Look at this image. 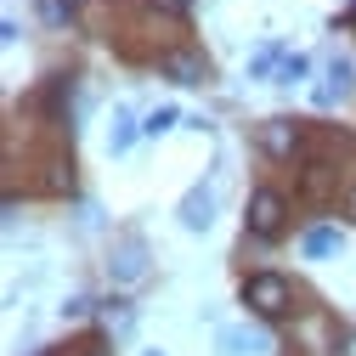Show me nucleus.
Here are the masks:
<instances>
[{
    "label": "nucleus",
    "instance_id": "obj_1",
    "mask_svg": "<svg viewBox=\"0 0 356 356\" xmlns=\"http://www.w3.org/2000/svg\"><path fill=\"white\" fill-rule=\"evenodd\" d=\"M243 305L254 311V317L277 323L283 311L294 305V289H289V277H277V272H260V277H249V283H243Z\"/></svg>",
    "mask_w": 356,
    "mask_h": 356
},
{
    "label": "nucleus",
    "instance_id": "obj_2",
    "mask_svg": "<svg viewBox=\"0 0 356 356\" xmlns=\"http://www.w3.org/2000/svg\"><path fill=\"white\" fill-rule=\"evenodd\" d=\"M283 193H272V187H260V193H249V232L254 238H277L283 232Z\"/></svg>",
    "mask_w": 356,
    "mask_h": 356
},
{
    "label": "nucleus",
    "instance_id": "obj_3",
    "mask_svg": "<svg viewBox=\"0 0 356 356\" xmlns=\"http://www.w3.org/2000/svg\"><path fill=\"white\" fill-rule=\"evenodd\" d=\"M142 277H147V243H142V238H124V243H113V283L136 289Z\"/></svg>",
    "mask_w": 356,
    "mask_h": 356
},
{
    "label": "nucleus",
    "instance_id": "obj_4",
    "mask_svg": "<svg viewBox=\"0 0 356 356\" xmlns=\"http://www.w3.org/2000/svg\"><path fill=\"white\" fill-rule=\"evenodd\" d=\"M254 136H260V147L272 153V159H294L300 153V124L294 119H266Z\"/></svg>",
    "mask_w": 356,
    "mask_h": 356
},
{
    "label": "nucleus",
    "instance_id": "obj_5",
    "mask_svg": "<svg viewBox=\"0 0 356 356\" xmlns=\"http://www.w3.org/2000/svg\"><path fill=\"white\" fill-rule=\"evenodd\" d=\"M159 68H164L175 85H204V79H209V63H204V57H193V51H164V57H159Z\"/></svg>",
    "mask_w": 356,
    "mask_h": 356
},
{
    "label": "nucleus",
    "instance_id": "obj_6",
    "mask_svg": "<svg viewBox=\"0 0 356 356\" xmlns=\"http://www.w3.org/2000/svg\"><path fill=\"white\" fill-rule=\"evenodd\" d=\"M209 220H215V193H209V187H193V193L181 198V227H187V232H204Z\"/></svg>",
    "mask_w": 356,
    "mask_h": 356
},
{
    "label": "nucleus",
    "instance_id": "obj_7",
    "mask_svg": "<svg viewBox=\"0 0 356 356\" xmlns=\"http://www.w3.org/2000/svg\"><path fill=\"white\" fill-rule=\"evenodd\" d=\"M350 74H356L350 63H334V68H328V79L317 85V108H334V102L350 91Z\"/></svg>",
    "mask_w": 356,
    "mask_h": 356
},
{
    "label": "nucleus",
    "instance_id": "obj_8",
    "mask_svg": "<svg viewBox=\"0 0 356 356\" xmlns=\"http://www.w3.org/2000/svg\"><path fill=\"white\" fill-rule=\"evenodd\" d=\"M220 350H227V356H254V350H266V334H254V328H227V334H220Z\"/></svg>",
    "mask_w": 356,
    "mask_h": 356
},
{
    "label": "nucleus",
    "instance_id": "obj_9",
    "mask_svg": "<svg viewBox=\"0 0 356 356\" xmlns=\"http://www.w3.org/2000/svg\"><path fill=\"white\" fill-rule=\"evenodd\" d=\"M339 243H345V238H339L334 227H311V232H305V254H311V260H323V254H334Z\"/></svg>",
    "mask_w": 356,
    "mask_h": 356
},
{
    "label": "nucleus",
    "instance_id": "obj_10",
    "mask_svg": "<svg viewBox=\"0 0 356 356\" xmlns=\"http://www.w3.org/2000/svg\"><path fill=\"white\" fill-rule=\"evenodd\" d=\"M130 142H136V124H130V113L119 108V113H113V124H108V153H124Z\"/></svg>",
    "mask_w": 356,
    "mask_h": 356
},
{
    "label": "nucleus",
    "instance_id": "obj_11",
    "mask_svg": "<svg viewBox=\"0 0 356 356\" xmlns=\"http://www.w3.org/2000/svg\"><path fill=\"white\" fill-rule=\"evenodd\" d=\"M74 12H79V0H40V17H46V23H57V29H63Z\"/></svg>",
    "mask_w": 356,
    "mask_h": 356
},
{
    "label": "nucleus",
    "instance_id": "obj_12",
    "mask_svg": "<svg viewBox=\"0 0 356 356\" xmlns=\"http://www.w3.org/2000/svg\"><path fill=\"white\" fill-rule=\"evenodd\" d=\"M305 68H311V63H305L300 51H294V57H283V63H277V85H294V79H305Z\"/></svg>",
    "mask_w": 356,
    "mask_h": 356
},
{
    "label": "nucleus",
    "instance_id": "obj_13",
    "mask_svg": "<svg viewBox=\"0 0 356 356\" xmlns=\"http://www.w3.org/2000/svg\"><path fill=\"white\" fill-rule=\"evenodd\" d=\"M175 119H181V113H175V108H153V113H147V124H142V130H147V136H164V130H170V124H175Z\"/></svg>",
    "mask_w": 356,
    "mask_h": 356
},
{
    "label": "nucleus",
    "instance_id": "obj_14",
    "mask_svg": "<svg viewBox=\"0 0 356 356\" xmlns=\"http://www.w3.org/2000/svg\"><path fill=\"white\" fill-rule=\"evenodd\" d=\"M277 63H283V57H277V46H260V51H254V63H249V74H272Z\"/></svg>",
    "mask_w": 356,
    "mask_h": 356
},
{
    "label": "nucleus",
    "instance_id": "obj_15",
    "mask_svg": "<svg viewBox=\"0 0 356 356\" xmlns=\"http://www.w3.org/2000/svg\"><path fill=\"white\" fill-rule=\"evenodd\" d=\"M345 215H350V220H356V187H350V193H345Z\"/></svg>",
    "mask_w": 356,
    "mask_h": 356
},
{
    "label": "nucleus",
    "instance_id": "obj_16",
    "mask_svg": "<svg viewBox=\"0 0 356 356\" xmlns=\"http://www.w3.org/2000/svg\"><path fill=\"white\" fill-rule=\"evenodd\" d=\"M339 356H356V339H345V350H339Z\"/></svg>",
    "mask_w": 356,
    "mask_h": 356
},
{
    "label": "nucleus",
    "instance_id": "obj_17",
    "mask_svg": "<svg viewBox=\"0 0 356 356\" xmlns=\"http://www.w3.org/2000/svg\"><path fill=\"white\" fill-rule=\"evenodd\" d=\"M97 356H113V350H97Z\"/></svg>",
    "mask_w": 356,
    "mask_h": 356
},
{
    "label": "nucleus",
    "instance_id": "obj_18",
    "mask_svg": "<svg viewBox=\"0 0 356 356\" xmlns=\"http://www.w3.org/2000/svg\"><path fill=\"white\" fill-rule=\"evenodd\" d=\"M147 356H159V350H147Z\"/></svg>",
    "mask_w": 356,
    "mask_h": 356
}]
</instances>
